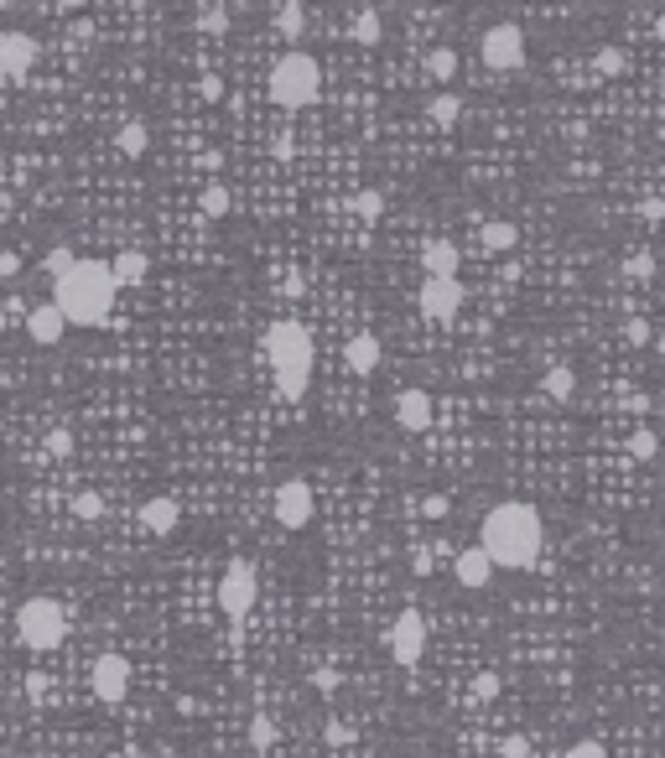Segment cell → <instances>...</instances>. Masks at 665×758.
I'll return each instance as SVG.
<instances>
[{
	"label": "cell",
	"instance_id": "6da1fadb",
	"mask_svg": "<svg viewBox=\"0 0 665 758\" xmlns=\"http://www.w3.org/2000/svg\"><path fill=\"white\" fill-rule=\"evenodd\" d=\"M540 545H546V524H540V514L530 504H520V499L494 504L484 514V524H479V551H484L494 566H504V572H530L540 561Z\"/></svg>",
	"mask_w": 665,
	"mask_h": 758
},
{
	"label": "cell",
	"instance_id": "7a4b0ae2",
	"mask_svg": "<svg viewBox=\"0 0 665 758\" xmlns=\"http://www.w3.org/2000/svg\"><path fill=\"white\" fill-rule=\"evenodd\" d=\"M115 275H109L105 260H78L63 281H53V307L68 317V327H99L109 323V312H115Z\"/></svg>",
	"mask_w": 665,
	"mask_h": 758
},
{
	"label": "cell",
	"instance_id": "3957f363",
	"mask_svg": "<svg viewBox=\"0 0 665 758\" xmlns=\"http://www.w3.org/2000/svg\"><path fill=\"white\" fill-rule=\"evenodd\" d=\"M266 359H270V374H276V390L287 400H302L307 384H312V359H317V344H312V333L302 323H270L266 333Z\"/></svg>",
	"mask_w": 665,
	"mask_h": 758
},
{
	"label": "cell",
	"instance_id": "277c9868",
	"mask_svg": "<svg viewBox=\"0 0 665 758\" xmlns=\"http://www.w3.org/2000/svg\"><path fill=\"white\" fill-rule=\"evenodd\" d=\"M270 99L281 109H307L317 105V94H323V68H317V57L312 53H281L270 63Z\"/></svg>",
	"mask_w": 665,
	"mask_h": 758
},
{
	"label": "cell",
	"instance_id": "5b68a950",
	"mask_svg": "<svg viewBox=\"0 0 665 758\" xmlns=\"http://www.w3.org/2000/svg\"><path fill=\"white\" fill-rule=\"evenodd\" d=\"M16 633H21V644L36 650V654L57 650V644L68 639V613H63V603H57V597H26L16 608Z\"/></svg>",
	"mask_w": 665,
	"mask_h": 758
},
{
	"label": "cell",
	"instance_id": "8992f818",
	"mask_svg": "<svg viewBox=\"0 0 665 758\" xmlns=\"http://www.w3.org/2000/svg\"><path fill=\"white\" fill-rule=\"evenodd\" d=\"M255 593H260V577H255V566L245 556H234L224 566V577H218V608L229 618H245L255 608Z\"/></svg>",
	"mask_w": 665,
	"mask_h": 758
},
{
	"label": "cell",
	"instance_id": "52a82bcc",
	"mask_svg": "<svg viewBox=\"0 0 665 758\" xmlns=\"http://www.w3.org/2000/svg\"><path fill=\"white\" fill-rule=\"evenodd\" d=\"M479 53H484L489 68H499V73L520 68L525 63V32L515 26V21H494V26L479 36Z\"/></svg>",
	"mask_w": 665,
	"mask_h": 758
},
{
	"label": "cell",
	"instance_id": "ba28073f",
	"mask_svg": "<svg viewBox=\"0 0 665 758\" xmlns=\"http://www.w3.org/2000/svg\"><path fill=\"white\" fill-rule=\"evenodd\" d=\"M390 654H396L400 670H416L421 654H427V618L416 608H400L396 623H390Z\"/></svg>",
	"mask_w": 665,
	"mask_h": 758
},
{
	"label": "cell",
	"instance_id": "9c48e42d",
	"mask_svg": "<svg viewBox=\"0 0 665 758\" xmlns=\"http://www.w3.org/2000/svg\"><path fill=\"white\" fill-rule=\"evenodd\" d=\"M416 307H421V317H432V323H452L458 307H463V281L458 275H427L421 291H416Z\"/></svg>",
	"mask_w": 665,
	"mask_h": 758
},
{
	"label": "cell",
	"instance_id": "30bf717a",
	"mask_svg": "<svg viewBox=\"0 0 665 758\" xmlns=\"http://www.w3.org/2000/svg\"><path fill=\"white\" fill-rule=\"evenodd\" d=\"M312 509H317V499H312V484L307 478H287V484H276V494H270V514L287 524V530L312 524Z\"/></svg>",
	"mask_w": 665,
	"mask_h": 758
},
{
	"label": "cell",
	"instance_id": "8fae6325",
	"mask_svg": "<svg viewBox=\"0 0 665 758\" xmlns=\"http://www.w3.org/2000/svg\"><path fill=\"white\" fill-rule=\"evenodd\" d=\"M126 691H130V665L120 654H99L94 660V696L115 706V702H126Z\"/></svg>",
	"mask_w": 665,
	"mask_h": 758
},
{
	"label": "cell",
	"instance_id": "7c38bea8",
	"mask_svg": "<svg viewBox=\"0 0 665 758\" xmlns=\"http://www.w3.org/2000/svg\"><path fill=\"white\" fill-rule=\"evenodd\" d=\"M36 63V42L26 32H0V73L5 78H26Z\"/></svg>",
	"mask_w": 665,
	"mask_h": 758
},
{
	"label": "cell",
	"instance_id": "4fadbf2b",
	"mask_svg": "<svg viewBox=\"0 0 665 758\" xmlns=\"http://www.w3.org/2000/svg\"><path fill=\"white\" fill-rule=\"evenodd\" d=\"M396 421L406 426V432H427V426H432V395L416 390V384H406V390L396 395Z\"/></svg>",
	"mask_w": 665,
	"mask_h": 758
},
{
	"label": "cell",
	"instance_id": "5bb4252c",
	"mask_svg": "<svg viewBox=\"0 0 665 758\" xmlns=\"http://www.w3.org/2000/svg\"><path fill=\"white\" fill-rule=\"evenodd\" d=\"M63 327H68V317L47 302V307H32L26 312V333H32V344H42V348H57L63 344Z\"/></svg>",
	"mask_w": 665,
	"mask_h": 758
},
{
	"label": "cell",
	"instance_id": "9a60e30c",
	"mask_svg": "<svg viewBox=\"0 0 665 758\" xmlns=\"http://www.w3.org/2000/svg\"><path fill=\"white\" fill-rule=\"evenodd\" d=\"M141 524L151 530V535H172V530L182 524V504H177V499H166V494H162V499H146V504H141Z\"/></svg>",
	"mask_w": 665,
	"mask_h": 758
},
{
	"label": "cell",
	"instance_id": "2e32d148",
	"mask_svg": "<svg viewBox=\"0 0 665 758\" xmlns=\"http://www.w3.org/2000/svg\"><path fill=\"white\" fill-rule=\"evenodd\" d=\"M343 364H348L354 374H375L379 369V338L375 333H354V338L343 344Z\"/></svg>",
	"mask_w": 665,
	"mask_h": 758
},
{
	"label": "cell",
	"instance_id": "e0dca14e",
	"mask_svg": "<svg viewBox=\"0 0 665 758\" xmlns=\"http://www.w3.org/2000/svg\"><path fill=\"white\" fill-rule=\"evenodd\" d=\"M109 275H115V286H141L146 275H151V260H146V250H120L115 260H109Z\"/></svg>",
	"mask_w": 665,
	"mask_h": 758
},
{
	"label": "cell",
	"instance_id": "ac0fdd59",
	"mask_svg": "<svg viewBox=\"0 0 665 758\" xmlns=\"http://www.w3.org/2000/svg\"><path fill=\"white\" fill-rule=\"evenodd\" d=\"M489 577H494V561L479 545H468L463 556H458V582H463L468 593H479V587H489Z\"/></svg>",
	"mask_w": 665,
	"mask_h": 758
},
{
	"label": "cell",
	"instance_id": "d6986e66",
	"mask_svg": "<svg viewBox=\"0 0 665 758\" xmlns=\"http://www.w3.org/2000/svg\"><path fill=\"white\" fill-rule=\"evenodd\" d=\"M479 244H484L489 254H504L520 244V229L509 224V218H484V229H479Z\"/></svg>",
	"mask_w": 665,
	"mask_h": 758
},
{
	"label": "cell",
	"instance_id": "ffe728a7",
	"mask_svg": "<svg viewBox=\"0 0 665 758\" xmlns=\"http://www.w3.org/2000/svg\"><path fill=\"white\" fill-rule=\"evenodd\" d=\"M348 36H354L359 47H379V42H385V21H379V11H375V5L354 11V21H348Z\"/></svg>",
	"mask_w": 665,
	"mask_h": 758
},
{
	"label": "cell",
	"instance_id": "44dd1931",
	"mask_svg": "<svg viewBox=\"0 0 665 758\" xmlns=\"http://www.w3.org/2000/svg\"><path fill=\"white\" fill-rule=\"evenodd\" d=\"M421 265H427V275H458V244L432 239V244L421 250Z\"/></svg>",
	"mask_w": 665,
	"mask_h": 758
},
{
	"label": "cell",
	"instance_id": "7402d4cb",
	"mask_svg": "<svg viewBox=\"0 0 665 758\" xmlns=\"http://www.w3.org/2000/svg\"><path fill=\"white\" fill-rule=\"evenodd\" d=\"M276 32L287 36V42H297V36H302V26H307V5L302 0H287V5H276Z\"/></svg>",
	"mask_w": 665,
	"mask_h": 758
},
{
	"label": "cell",
	"instance_id": "603a6c76",
	"mask_svg": "<svg viewBox=\"0 0 665 758\" xmlns=\"http://www.w3.org/2000/svg\"><path fill=\"white\" fill-rule=\"evenodd\" d=\"M427 115H432V125H458V115H463V99L452 89H442V94H432V105H427Z\"/></svg>",
	"mask_w": 665,
	"mask_h": 758
},
{
	"label": "cell",
	"instance_id": "cb8c5ba5",
	"mask_svg": "<svg viewBox=\"0 0 665 758\" xmlns=\"http://www.w3.org/2000/svg\"><path fill=\"white\" fill-rule=\"evenodd\" d=\"M540 384H546V395H551V400H561V405H567V400L577 395V374H572V369H567V364H557V369H546V379H540Z\"/></svg>",
	"mask_w": 665,
	"mask_h": 758
},
{
	"label": "cell",
	"instance_id": "d4e9b609",
	"mask_svg": "<svg viewBox=\"0 0 665 758\" xmlns=\"http://www.w3.org/2000/svg\"><path fill=\"white\" fill-rule=\"evenodd\" d=\"M146 145H151V130H146L141 120H126V125H120V151H126V156H146Z\"/></svg>",
	"mask_w": 665,
	"mask_h": 758
},
{
	"label": "cell",
	"instance_id": "484cf974",
	"mask_svg": "<svg viewBox=\"0 0 665 758\" xmlns=\"http://www.w3.org/2000/svg\"><path fill=\"white\" fill-rule=\"evenodd\" d=\"M229 187H224V182H208V187H203V198H198V208H203V214H208V218H224V214H229Z\"/></svg>",
	"mask_w": 665,
	"mask_h": 758
},
{
	"label": "cell",
	"instance_id": "4316f807",
	"mask_svg": "<svg viewBox=\"0 0 665 758\" xmlns=\"http://www.w3.org/2000/svg\"><path fill=\"white\" fill-rule=\"evenodd\" d=\"M427 73H432L437 84H448L452 73H458V53H452V47H432V53H427Z\"/></svg>",
	"mask_w": 665,
	"mask_h": 758
},
{
	"label": "cell",
	"instance_id": "83f0119b",
	"mask_svg": "<svg viewBox=\"0 0 665 758\" xmlns=\"http://www.w3.org/2000/svg\"><path fill=\"white\" fill-rule=\"evenodd\" d=\"M276 743V717L270 712H255L250 717V748H270Z\"/></svg>",
	"mask_w": 665,
	"mask_h": 758
},
{
	"label": "cell",
	"instance_id": "f1b7e54d",
	"mask_svg": "<svg viewBox=\"0 0 665 758\" xmlns=\"http://www.w3.org/2000/svg\"><path fill=\"white\" fill-rule=\"evenodd\" d=\"M198 26H203L208 36H224V32H229V5H203V11H198Z\"/></svg>",
	"mask_w": 665,
	"mask_h": 758
},
{
	"label": "cell",
	"instance_id": "f546056e",
	"mask_svg": "<svg viewBox=\"0 0 665 758\" xmlns=\"http://www.w3.org/2000/svg\"><path fill=\"white\" fill-rule=\"evenodd\" d=\"M73 265H78V254H73L68 244H53V250H47V271H53V281H63Z\"/></svg>",
	"mask_w": 665,
	"mask_h": 758
},
{
	"label": "cell",
	"instance_id": "4dcf8cb0",
	"mask_svg": "<svg viewBox=\"0 0 665 758\" xmlns=\"http://www.w3.org/2000/svg\"><path fill=\"white\" fill-rule=\"evenodd\" d=\"M655 452H660V436L650 432V426H640V432L630 436V457H640V463H645V457H655Z\"/></svg>",
	"mask_w": 665,
	"mask_h": 758
},
{
	"label": "cell",
	"instance_id": "1f68e13d",
	"mask_svg": "<svg viewBox=\"0 0 665 758\" xmlns=\"http://www.w3.org/2000/svg\"><path fill=\"white\" fill-rule=\"evenodd\" d=\"M73 514H78V520H105V499H99V494H78V499H73Z\"/></svg>",
	"mask_w": 665,
	"mask_h": 758
},
{
	"label": "cell",
	"instance_id": "d6a6232c",
	"mask_svg": "<svg viewBox=\"0 0 665 758\" xmlns=\"http://www.w3.org/2000/svg\"><path fill=\"white\" fill-rule=\"evenodd\" d=\"M354 214L375 224V218L385 214V193H354Z\"/></svg>",
	"mask_w": 665,
	"mask_h": 758
},
{
	"label": "cell",
	"instance_id": "836d02e7",
	"mask_svg": "<svg viewBox=\"0 0 665 758\" xmlns=\"http://www.w3.org/2000/svg\"><path fill=\"white\" fill-rule=\"evenodd\" d=\"M598 73H603V78H613V73H624V53H619V47H598Z\"/></svg>",
	"mask_w": 665,
	"mask_h": 758
},
{
	"label": "cell",
	"instance_id": "e575fe53",
	"mask_svg": "<svg viewBox=\"0 0 665 758\" xmlns=\"http://www.w3.org/2000/svg\"><path fill=\"white\" fill-rule=\"evenodd\" d=\"M21 691H26V702H47V675H42V670H26V681H21Z\"/></svg>",
	"mask_w": 665,
	"mask_h": 758
},
{
	"label": "cell",
	"instance_id": "d590c367",
	"mask_svg": "<svg viewBox=\"0 0 665 758\" xmlns=\"http://www.w3.org/2000/svg\"><path fill=\"white\" fill-rule=\"evenodd\" d=\"M68 452H73V432H68V426L47 432V457H68Z\"/></svg>",
	"mask_w": 665,
	"mask_h": 758
},
{
	"label": "cell",
	"instance_id": "8d00e7d4",
	"mask_svg": "<svg viewBox=\"0 0 665 758\" xmlns=\"http://www.w3.org/2000/svg\"><path fill=\"white\" fill-rule=\"evenodd\" d=\"M323 738L333 743V748H343V743H354V727L348 723H338V717H327V727H323Z\"/></svg>",
	"mask_w": 665,
	"mask_h": 758
},
{
	"label": "cell",
	"instance_id": "74e56055",
	"mask_svg": "<svg viewBox=\"0 0 665 758\" xmlns=\"http://www.w3.org/2000/svg\"><path fill=\"white\" fill-rule=\"evenodd\" d=\"M567 758H609V748H603L598 738H582V743H572V753Z\"/></svg>",
	"mask_w": 665,
	"mask_h": 758
},
{
	"label": "cell",
	"instance_id": "f35d334b",
	"mask_svg": "<svg viewBox=\"0 0 665 758\" xmlns=\"http://www.w3.org/2000/svg\"><path fill=\"white\" fill-rule=\"evenodd\" d=\"M499 753H504V758H525V753H530V743H525L520 733H509V738L499 743Z\"/></svg>",
	"mask_w": 665,
	"mask_h": 758
},
{
	"label": "cell",
	"instance_id": "ab89813d",
	"mask_svg": "<svg viewBox=\"0 0 665 758\" xmlns=\"http://www.w3.org/2000/svg\"><path fill=\"white\" fill-rule=\"evenodd\" d=\"M421 514H427V520H448V499H442V494H427Z\"/></svg>",
	"mask_w": 665,
	"mask_h": 758
},
{
	"label": "cell",
	"instance_id": "60d3db41",
	"mask_svg": "<svg viewBox=\"0 0 665 758\" xmlns=\"http://www.w3.org/2000/svg\"><path fill=\"white\" fill-rule=\"evenodd\" d=\"M198 94L208 99V105H218V99H224V78H214V73H208V78L198 84Z\"/></svg>",
	"mask_w": 665,
	"mask_h": 758
},
{
	"label": "cell",
	"instance_id": "b9f144b4",
	"mask_svg": "<svg viewBox=\"0 0 665 758\" xmlns=\"http://www.w3.org/2000/svg\"><path fill=\"white\" fill-rule=\"evenodd\" d=\"M338 681H343L338 670H312V686L317 691H338Z\"/></svg>",
	"mask_w": 665,
	"mask_h": 758
},
{
	"label": "cell",
	"instance_id": "7bdbcfd3",
	"mask_svg": "<svg viewBox=\"0 0 665 758\" xmlns=\"http://www.w3.org/2000/svg\"><path fill=\"white\" fill-rule=\"evenodd\" d=\"M0 275H21V254L16 250H0Z\"/></svg>",
	"mask_w": 665,
	"mask_h": 758
},
{
	"label": "cell",
	"instance_id": "ee69618b",
	"mask_svg": "<svg viewBox=\"0 0 665 758\" xmlns=\"http://www.w3.org/2000/svg\"><path fill=\"white\" fill-rule=\"evenodd\" d=\"M411 566L416 572H432V551L427 545H411Z\"/></svg>",
	"mask_w": 665,
	"mask_h": 758
},
{
	"label": "cell",
	"instance_id": "f6af8a7d",
	"mask_svg": "<svg viewBox=\"0 0 665 758\" xmlns=\"http://www.w3.org/2000/svg\"><path fill=\"white\" fill-rule=\"evenodd\" d=\"M473 691H479V696H499V675H479Z\"/></svg>",
	"mask_w": 665,
	"mask_h": 758
},
{
	"label": "cell",
	"instance_id": "bcb514c9",
	"mask_svg": "<svg viewBox=\"0 0 665 758\" xmlns=\"http://www.w3.org/2000/svg\"><path fill=\"white\" fill-rule=\"evenodd\" d=\"M624 271H630V275H650V271H655V260H650V254H634Z\"/></svg>",
	"mask_w": 665,
	"mask_h": 758
},
{
	"label": "cell",
	"instance_id": "7dc6e473",
	"mask_svg": "<svg viewBox=\"0 0 665 758\" xmlns=\"http://www.w3.org/2000/svg\"><path fill=\"white\" fill-rule=\"evenodd\" d=\"M624 333H630V344H650V327H645V323H640V317H634V323H630V327H624Z\"/></svg>",
	"mask_w": 665,
	"mask_h": 758
},
{
	"label": "cell",
	"instance_id": "c3c4849f",
	"mask_svg": "<svg viewBox=\"0 0 665 758\" xmlns=\"http://www.w3.org/2000/svg\"><path fill=\"white\" fill-rule=\"evenodd\" d=\"M0 182H5V156H0Z\"/></svg>",
	"mask_w": 665,
	"mask_h": 758
},
{
	"label": "cell",
	"instance_id": "681fc988",
	"mask_svg": "<svg viewBox=\"0 0 665 758\" xmlns=\"http://www.w3.org/2000/svg\"><path fill=\"white\" fill-rule=\"evenodd\" d=\"M660 42H665V16H660Z\"/></svg>",
	"mask_w": 665,
	"mask_h": 758
},
{
	"label": "cell",
	"instance_id": "f907efd6",
	"mask_svg": "<svg viewBox=\"0 0 665 758\" xmlns=\"http://www.w3.org/2000/svg\"><path fill=\"white\" fill-rule=\"evenodd\" d=\"M105 758H126V753H105Z\"/></svg>",
	"mask_w": 665,
	"mask_h": 758
},
{
	"label": "cell",
	"instance_id": "816d5d0a",
	"mask_svg": "<svg viewBox=\"0 0 665 758\" xmlns=\"http://www.w3.org/2000/svg\"><path fill=\"white\" fill-rule=\"evenodd\" d=\"M660 99H665V78H660Z\"/></svg>",
	"mask_w": 665,
	"mask_h": 758
}]
</instances>
